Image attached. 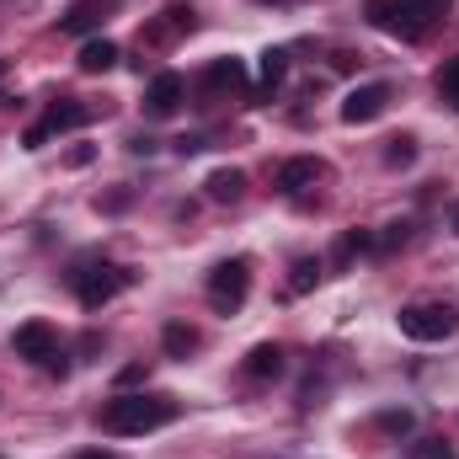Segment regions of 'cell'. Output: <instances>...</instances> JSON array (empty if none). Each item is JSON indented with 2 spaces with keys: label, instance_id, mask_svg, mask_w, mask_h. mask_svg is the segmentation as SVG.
<instances>
[{
  "label": "cell",
  "instance_id": "obj_21",
  "mask_svg": "<svg viewBox=\"0 0 459 459\" xmlns=\"http://www.w3.org/2000/svg\"><path fill=\"white\" fill-rule=\"evenodd\" d=\"M368 246H374V240H368L363 230H347L342 240H337V267H347V262H352L358 251H368Z\"/></svg>",
  "mask_w": 459,
  "mask_h": 459
},
{
  "label": "cell",
  "instance_id": "obj_2",
  "mask_svg": "<svg viewBox=\"0 0 459 459\" xmlns=\"http://www.w3.org/2000/svg\"><path fill=\"white\" fill-rule=\"evenodd\" d=\"M128 283H134V273L117 267V262H86V267L70 273V289H75V299H81L86 310H102V305L117 299Z\"/></svg>",
  "mask_w": 459,
  "mask_h": 459
},
{
  "label": "cell",
  "instance_id": "obj_8",
  "mask_svg": "<svg viewBox=\"0 0 459 459\" xmlns=\"http://www.w3.org/2000/svg\"><path fill=\"white\" fill-rule=\"evenodd\" d=\"M193 22H198V11H193L187 0H171V5L160 11V22H150V27L139 32V43H150V48H160V43H171V38H182V32H193Z\"/></svg>",
  "mask_w": 459,
  "mask_h": 459
},
{
  "label": "cell",
  "instance_id": "obj_9",
  "mask_svg": "<svg viewBox=\"0 0 459 459\" xmlns=\"http://www.w3.org/2000/svg\"><path fill=\"white\" fill-rule=\"evenodd\" d=\"M182 102H187V81H182L177 70H160V75L150 81V91H144V113L150 117H171Z\"/></svg>",
  "mask_w": 459,
  "mask_h": 459
},
{
  "label": "cell",
  "instance_id": "obj_28",
  "mask_svg": "<svg viewBox=\"0 0 459 459\" xmlns=\"http://www.w3.org/2000/svg\"><path fill=\"white\" fill-rule=\"evenodd\" d=\"M455 235H459V209H455Z\"/></svg>",
  "mask_w": 459,
  "mask_h": 459
},
{
  "label": "cell",
  "instance_id": "obj_1",
  "mask_svg": "<svg viewBox=\"0 0 459 459\" xmlns=\"http://www.w3.org/2000/svg\"><path fill=\"white\" fill-rule=\"evenodd\" d=\"M177 401L171 395H113L102 406V428L108 433H123V438H139V433H155L166 422H177Z\"/></svg>",
  "mask_w": 459,
  "mask_h": 459
},
{
  "label": "cell",
  "instance_id": "obj_12",
  "mask_svg": "<svg viewBox=\"0 0 459 459\" xmlns=\"http://www.w3.org/2000/svg\"><path fill=\"white\" fill-rule=\"evenodd\" d=\"M321 177H326V160H316V155H294V160L278 166V187L283 193H310Z\"/></svg>",
  "mask_w": 459,
  "mask_h": 459
},
{
  "label": "cell",
  "instance_id": "obj_4",
  "mask_svg": "<svg viewBox=\"0 0 459 459\" xmlns=\"http://www.w3.org/2000/svg\"><path fill=\"white\" fill-rule=\"evenodd\" d=\"M246 294H251V262L246 256H230V262H220L209 273V305L220 316H235L246 305Z\"/></svg>",
  "mask_w": 459,
  "mask_h": 459
},
{
  "label": "cell",
  "instance_id": "obj_15",
  "mask_svg": "<svg viewBox=\"0 0 459 459\" xmlns=\"http://www.w3.org/2000/svg\"><path fill=\"white\" fill-rule=\"evenodd\" d=\"M204 187H209V198H214V204H240V198H246V171L220 166V171H214Z\"/></svg>",
  "mask_w": 459,
  "mask_h": 459
},
{
  "label": "cell",
  "instance_id": "obj_16",
  "mask_svg": "<svg viewBox=\"0 0 459 459\" xmlns=\"http://www.w3.org/2000/svg\"><path fill=\"white\" fill-rule=\"evenodd\" d=\"M86 75H108L117 65V43H108V38H91V43H81V59H75Z\"/></svg>",
  "mask_w": 459,
  "mask_h": 459
},
{
  "label": "cell",
  "instance_id": "obj_24",
  "mask_svg": "<svg viewBox=\"0 0 459 459\" xmlns=\"http://www.w3.org/2000/svg\"><path fill=\"white\" fill-rule=\"evenodd\" d=\"M379 428H385V433H406L411 417H406V411H390V417H379Z\"/></svg>",
  "mask_w": 459,
  "mask_h": 459
},
{
  "label": "cell",
  "instance_id": "obj_17",
  "mask_svg": "<svg viewBox=\"0 0 459 459\" xmlns=\"http://www.w3.org/2000/svg\"><path fill=\"white\" fill-rule=\"evenodd\" d=\"M316 283H321V256H299V262H294V278H289V289H294V294H310Z\"/></svg>",
  "mask_w": 459,
  "mask_h": 459
},
{
  "label": "cell",
  "instance_id": "obj_13",
  "mask_svg": "<svg viewBox=\"0 0 459 459\" xmlns=\"http://www.w3.org/2000/svg\"><path fill=\"white\" fill-rule=\"evenodd\" d=\"M117 0H75L65 16H59V27L65 32H91V27H102L108 22V11H113Z\"/></svg>",
  "mask_w": 459,
  "mask_h": 459
},
{
  "label": "cell",
  "instance_id": "obj_11",
  "mask_svg": "<svg viewBox=\"0 0 459 459\" xmlns=\"http://www.w3.org/2000/svg\"><path fill=\"white\" fill-rule=\"evenodd\" d=\"M16 358H27V363H48L54 352H59V332L48 326V321H27V326H16Z\"/></svg>",
  "mask_w": 459,
  "mask_h": 459
},
{
  "label": "cell",
  "instance_id": "obj_7",
  "mask_svg": "<svg viewBox=\"0 0 459 459\" xmlns=\"http://www.w3.org/2000/svg\"><path fill=\"white\" fill-rule=\"evenodd\" d=\"M240 86H246V65H240V59H214V65L204 70V81H198V102L214 108L220 97L240 91Z\"/></svg>",
  "mask_w": 459,
  "mask_h": 459
},
{
  "label": "cell",
  "instance_id": "obj_3",
  "mask_svg": "<svg viewBox=\"0 0 459 459\" xmlns=\"http://www.w3.org/2000/svg\"><path fill=\"white\" fill-rule=\"evenodd\" d=\"M395 321H401V337H411V342H444V337L459 332V310L444 305V299H417Z\"/></svg>",
  "mask_w": 459,
  "mask_h": 459
},
{
  "label": "cell",
  "instance_id": "obj_19",
  "mask_svg": "<svg viewBox=\"0 0 459 459\" xmlns=\"http://www.w3.org/2000/svg\"><path fill=\"white\" fill-rule=\"evenodd\" d=\"M438 97L459 113V54L455 59H444V70H438Z\"/></svg>",
  "mask_w": 459,
  "mask_h": 459
},
{
  "label": "cell",
  "instance_id": "obj_22",
  "mask_svg": "<svg viewBox=\"0 0 459 459\" xmlns=\"http://www.w3.org/2000/svg\"><path fill=\"white\" fill-rule=\"evenodd\" d=\"M385 160H390V166H411V160H417V139H406V134H401V139H390Z\"/></svg>",
  "mask_w": 459,
  "mask_h": 459
},
{
  "label": "cell",
  "instance_id": "obj_5",
  "mask_svg": "<svg viewBox=\"0 0 459 459\" xmlns=\"http://www.w3.org/2000/svg\"><path fill=\"white\" fill-rule=\"evenodd\" d=\"M363 11H368V22H374L379 32H390V38H406V43H417V38H428V32H433V27H428V22H422V16H417L406 0H368Z\"/></svg>",
  "mask_w": 459,
  "mask_h": 459
},
{
  "label": "cell",
  "instance_id": "obj_18",
  "mask_svg": "<svg viewBox=\"0 0 459 459\" xmlns=\"http://www.w3.org/2000/svg\"><path fill=\"white\" fill-rule=\"evenodd\" d=\"M283 75H289V48H267V54H262V86L273 91Z\"/></svg>",
  "mask_w": 459,
  "mask_h": 459
},
{
  "label": "cell",
  "instance_id": "obj_23",
  "mask_svg": "<svg viewBox=\"0 0 459 459\" xmlns=\"http://www.w3.org/2000/svg\"><path fill=\"white\" fill-rule=\"evenodd\" d=\"M406 5H411V11L433 27V22H444V16H449V5H455V0H406Z\"/></svg>",
  "mask_w": 459,
  "mask_h": 459
},
{
  "label": "cell",
  "instance_id": "obj_6",
  "mask_svg": "<svg viewBox=\"0 0 459 459\" xmlns=\"http://www.w3.org/2000/svg\"><path fill=\"white\" fill-rule=\"evenodd\" d=\"M86 117H91V108H86V102L65 97V102H54V108L43 113V123H32V128L22 134V144H27V150H43V144H48L54 134H70V128H81Z\"/></svg>",
  "mask_w": 459,
  "mask_h": 459
},
{
  "label": "cell",
  "instance_id": "obj_27",
  "mask_svg": "<svg viewBox=\"0 0 459 459\" xmlns=\"http://www.w3.org/2000/svg\"><path fill=\"white\" fill-rule=\"evenodd\" d=\"M5 75H11V65H5V59H0V86H5Z\"/></svg>",
  "mask_w": 459,
  "mask_h": 459
},
{
  "label": "cell",
  "instance_id": "obj_25",
  "mask_svg": "<svg viewBox=\"0 0 459 459\" xmlns=\"http://www.w3.org/2000/svg\"><path fill=\"white\" fill-rule=\"evenodd\" d=\"M144 374H150V368H144V363H128V368H123V374H117V385H123V390H128V385H139V379H144Z\"/></svg>",
  "mask_w": 459,
  "mask_h": 459
},
{
  "label": "cell",
  "instance_id": "obj_10",
  "mask_svg": "<svg viewBox=\"0 0 459 459\" xmlns=\"http://www.w3.org/2000/svg\"><path fill=\"white\" fill-rule=\"evenodd\" d=\"M390 108V86L385 81H368V86H358V91H347V102H342V123H374V117Z\"/></svg>",
  "mask_w": 459,
  "mask_h": 459
},
{
  "label": "cell",
  "instance_id": "obj_26",
  "mask_svg": "<svg viewBox=\"0 0 459 459\" xmlns=\"http://www.w3.org/2000/svg\"><path fill=\"white\" fill-rule=\"evenodd\" d=\"M81 459H117V455H102V449H86Z\"/></svg>",
  "mask_w": 459,
  "mask_h": 459
},
{
  "label": "cell",
  "instance_id": "obj_20",
  "mask_svg": "<svg viewBox=\"0 0 459 459\" xmlns=\"http://www.w3.org/2000/svg\"><path fill=\"white\" fill-rule=\"evenodd\" d=\"M193 347H198V332L193 326H166V352L171 358H187Z\"/></svg>",
  "mask_w": 459,
  "mask_h": 459
},
{
  "label": "cell",
  "instance_id": "obj_14",
  "mask_svg": "<svg viewBox=\"0 0 459 459\" xmlns=\"http://www.w3.org/2000/svg\"><path fill=\"white\" fill-rule=\"evenodd\" d=\"M246 374H251V379H278V374H283V347L256 342L251 352H246Z\"/></svg>",
  "mask_w": 459,
  "mask_h": 459
}]
</instances>
